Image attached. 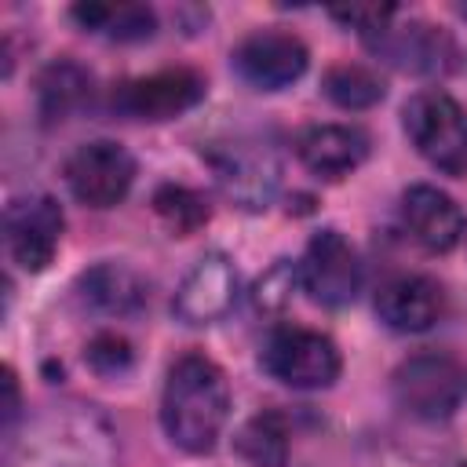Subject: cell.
Instances as JSON below:
<instances>
[{
    "mask_svg": "<svg viewBox=\"0 0 467 467\" xmlns=\"http://www.w3.org/2000/svg\"><path fill=\"white\" fill-rule=\"evenodd\" d=\"M296 281H299V266L288 263V259H277V263L255 281V292H252L255 306H259V310H270V314L281 310V306H288Z\"/></svg>",
    "mask_w": 467,
    "mask_h": 467,
    "instance_id": "cell-22",
    "label": "cell"
},
{
    "mask_svg": "<svg viewBox=\"0 0 467 467\" xmlns=\"http://www.w3.org/2000/svg\"><path fill=\"white\" fill-rule=\"evenodd\" d=\"M77 292L80 299L99 310V314H117V317H131L146 306L150 285L139 270L124 266V263H99L91 270H84L77 277Z\"/></svg>",
    "mask_w": 467,
    "mask_h": 467,
    "instance_id": "cell-16",
    "label": "cell"
},
{
    "mask_svg": "<svg viewBox=\"0 0 467 467\" xmlns=\"http://www.w3.org/2000/svg\"><path fill=\"white\" fill-rule=\"evenodd\" d=\"M230 416V383L204 354H182L168 368L161 394L164 434L186 452H208Z\"/></svg>",
    "mask_w": 467,
    "mask_h": 467,
    "instance_id": "cell-1",
    "label": "cell"
},
{
    "mask_svg": "<svg viewBox=\"0 0 467 467\" xmlns=\"http://www.w3.org/2000/svg\"><path fill=\"white\" fill-rule=\"evenodd\" d=\"M201 99H204V77L186 66L135 77L113 91V106L135 120H168L193 109Z\"/></svg>",
    "mask_w": 467,
    "mask_h": 467,
    "instance_id": "cell-8",
    "label": "cell"
},
{
    "mask_svg": "<svg viewBox=\"0 0 467 467\" xmlns=\"http://www.w3.org/2000/svg\"><path fill=\"white\" fill-rule=\"evenodd\" d=\"M212 168H215V179L223 186V193L248 208V212H259L274 201L277 193V182H281V164L274 157L270 146L263 142H226V146H215L208 153Z\"/></svg>",
    "mask_w": 467,
    "mask_h": 467,
    "instance_id": "cell-6",
    "label": "cell"
},
{
    "mask_svg": "<svg viewBox=\"0 0 467 467\" xmlns=\"http://www.w3.org/2000/svg\"><path fill=\"white\" fill-rule=\"evenodd\" d=\"M325 95L343 109H368L383 99V80L365 66H332L325 73Z\"/></svg>",
    "mask_w": 467,
    "mask_h": 467,
    "instance_id": "cell-21",
    "label": "cell"
},
{
    "mask_svg": "<svg viewBox=\"0 0 467 467\" xmlns=\"http://www.w3.org/2000/svg\"><path fill=\"white\" fill-rule=\"evenodd\" d=\"M153 212H157V219H161L175 237H190L193 230H201V226L208 223V204H204V197H201L197 190L175 186V182H168V186H161V190L153 193Z\"/></svg>",
    "mask_w": 467,
    "mask_h": 467,
    "instance_id": "cell-20",
    "label": "cell"
},
{
    "mask_svg": "<svg viewBox=\"0 0 467 467\" xmlns=\"http://www.w3.org/2000/svg\"><path fill=\"white\" fill-rule=\"evenodd\" d=\"M237 303V270L223 252H208L182 277L171 310L182 325H212L223 321Z\"/></svg>",
    "mask_w": 467,
    "mask_h": 467,
    "instance_id": "cell-11",
    "label": "cell"
},
{
    "mask_svg": "<svg viewBox=\"0 0 467 467\" xmlns=\"http://www.w3.org/2000/svg\"><path fill=\"white\" fill-rule=\"evenodd\" d=\"M299 161L321 179H343L368 157V135L354 124H314L296 142Z\"/></svg>",
    "mask_w": 467,
    "mask_h": 467,
    "instance_id": "cell-15",
    "label": "cell"
},
{
    "mask_svg": "<svg viewBox=\"0 0 467 467\" xmlns=\"http://www.w3.org/2000/svg\"><path fill=\"white\" fill-rule=\"evenodd\" d=\"M299 281L321 306H347L361 288V263L339 230H321L310 237L299 263Z\"/></svg>",
    "mask_w": 467,
    "mask_h": 467,
    "instance_id": "cell-7",
    "label": "cell"
},
{
    "mask_svg": "<svg viewBox=\"0 0 467 467\" xmlns=\"http://www.w3.org/2000/svg\"><path fill=\"white\" fill-rule=\"evenodd\" d=\"M405 131L423 161L441 168L445 175L467 171V113L445 91H420L401 109Z\"/></svg>",
    "mask_w": 467,
    "mask_h": 467,
    "instance_id": "cell-3",
    "label": "cell"
},
{
    "mask_svg": "<svg viewBox=\"0 0 467 467\" xmlns=\"http://www.w3.org/2000/svg\"><path fill=\"white\" fill-rule=\"evenodd\" d=\"M263 368L292 390H321L339 376V350L310 328H277L263 347Z\"/></svg>",
    "mask_w": 467,
    "mask_h": 467,
    "instance_id": "cell-4",
    "label": "cell"
},
{
    "mask_svg": "<svg viewBox=\"0 0 467 467\" xmlns=\"http://www.w3.org/2000/svg\"><path fill=\"white\" fill-rule=\"evenodd\" d=\"M234 69L252 88L277 91V88H288L292 80L303 77L306 47L299 36H292L285 29H259V33H248L234 47Z\"/></svg>",
    "mask_w": 467,
    "mask_h": 467,
    "instance_id": "cell-10",
    "label": "cell"
},
{
    "mask_svg": "<svg viewBox=\"0 0 467 467\" xmlns=\"http://www.w3.org/2000/svg\"><path fill=\"white\" fill-rule=\"evenodd\" d=\"M135 179V161L120 142L95 139L69 153L66 161V182L73 197L88 208H113L128 197Z\"/></svg>",
    "mask_w": 467,
    "mask_h": 467,
    "instance_id": "cell-5",
    "label": "cell"
},
{
    "mask_svg": "<svg viewBox=\"0 0 467 467\" xmlns=\"http://www.w3.org/2000/svg\"><path fill=\"white\" fill-rule=\"evenodd\" d=\"M88 91H91V77L69 58L51 62L36 80V102L47 120H62L66 113H73L88 99Z\"/></svg>",
    "mask_w": 467,
    "mask_h": 467,
    "instance_id": "cell-18",
    "label": "cell"
},
{
    "mask_svg": "<svg viewBox=\"0 0 467 467\" xmlns=\"http://www.w3.org/2000/svg\"><path fill=\"white\" fill-rule=\"evenodd\" d=\"M4 390H7L4 420H7V427H11V423H15V416H18V383H15V372H11V368H4Z\"/></svg>",
    "mask_w": 467,
    "mask_h": 467,
    "instance_id": "cell-24",
    "label": "cell"
},
{
    "mask_svg": "<svg viewBox=\"0 0 467 467\" xmlns=\"http://www.w3.org/2000/svg\"><path fill=\"white\" fill-rule=\"evenodd\" d=\"M88 361H91L95 372L117 376V372H124V368L131 365V347H128V339L117 336V332H102V336H95V339L88 343Z\"/></svg>",
    "mask_w": 467,
    "mask_h": 467,
    "instance_id": "cell-23",
    "label": "cell"
},
{
    "mask_svg": "<svg viewBox=\"0 0 467 467\" xmlns=\"http://www.w3.org/2000/svg\"><path fill=\"white\" fill-rule=\"evenodd\" d=\"M365 40L383 62H390L405 73H445L452 66V40L441 29H434L431 22L409 18V22L394 26V18H390L379 33H372Z\"/></svg>",
    "mask_w": 467,
    "mask_h": 467,
    "instance_id": "cell-12",
    "label": "cell"
},
{
    "mask_svg": "<svg viewBox=\"0 0 467 467\" xmlns=\"http://www.w3.org/2000/svg\"><path fill=\"white\" fill-rule=\"evenodd\" d=\"M237 452L252 467H285L288 463V431L277 412L252 416L237 431Z\"/></svg>",
    "mask_w": 467,
    "mask_h": 467,
    "instance_id": "cell-19",
    "label": "cell"
},
{
    "mask_svg": "<svg viewBox=\"0 0 467 467\" xmlns=\"http://www.w3.org/2000/svg\"><path fill=\"white\" fill-rule=\"evenodd\" d=\"M445 310V292L423 274H401L376 296V314L394 332H427Z\"/></svg>",
    "mask_w": 467,
    "mask_h": 467,
    "instance_id": "cell-14",
    "label": "cell"
},
{
    "mask_svg": "<svg viewBox=\"0 0 467 467\" xmlns=\"http://www.w3.org/2000/svg\"><path fill=\"white\" fill-rule=\"evenodd\" d=\"M4 230H7V252H11V259L22 270L36 274V270H44L55 259V248L62 241V208L47 193L22 197V201H15L7 208Z\"/></svg>",
    "mask_w": 467,
    "mask_h": 467,
    "instance_id": "cell-9",
    "label": "cell"
},
{
    "mask_svg": "<svg viewBox=\"0 0 467 467\" xmlns=\"http://www.w3.org/2000/svg\"><path fill=\"white\" fill-rule=\"evenodd\" d=\"M401 219L412 241H420L427 252H449L463 237V212L456 201L438 186H409L401 197Z\"/></svg>",
    "mask_w": 467,
    "mask_h": 467,
    "instance_id": "cell-13",
    "label": "cell"
},
{
    "mask_svg": "<svg viewBox=\"0 0 467 467\" xmlns=\"http://www.w3.org/2000/svg\"><path fill=\"white\" fill-rule=\"evenodd\" d=\"M390 390L409 416L449 420L467 398V365L441 350L412 354L394 368Z\"/></svg>",
    "mask_w": 467,
    "mask_h": 467,
    "instance_id": "cell-2",
    "label": "cell"
},
{
    "mask_svg": "<svg viewBox=\"0 0 467 467\" xmlns=\"http://www.w3.org/2000/svg\"><path fill=\"white\" fill-rule=\"evenodd\" d=\"M73 18L109 40H146L157 22L146 4H77Z\"/></svg>",
    "mask_w": 467,
    "mask_h": 467,
    "instance_id": "cell-17",
    "label": "cell"
},
{
    "mask_svg": "<svg viewBox=\"0 0 467 467\" xmlns=\"http://www.w3.org/2000/svg\"><path fill=\"white\" fill-rule=\"evenodd\" d=\"M460 467H467V463H460Z\"/></svg>",
    "mask_w": 467,
    "mask_h": 467,
    "instance_id": "cell-25",
    "label": "cell"
}]
</instances>
